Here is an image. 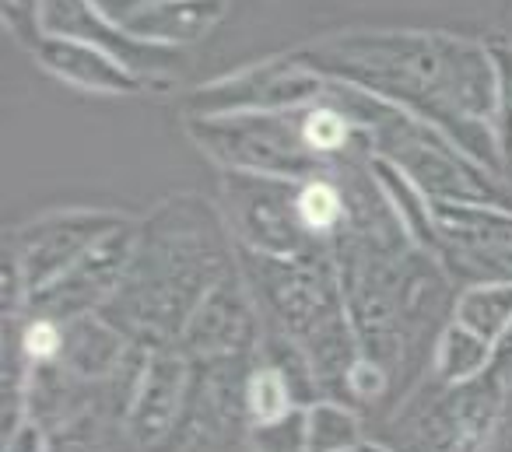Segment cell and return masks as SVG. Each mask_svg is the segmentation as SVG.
<instances>
[{"instance_id":"obj_8","label":"cell","mask_w":512,"mask_h":452,"mask_svg":"<svg viewBox=\"0 0 512 452\" xmlns=\"http://www.w3.org/2000/svg\"><path fill=\"white\" fill-rule=\"evenodd\" d=\"M134 246H137V225L127 221L123 228L109 232L102 242H95L60 277H53L39 291H32L29 305H25V316L71 323V319L102 312L113 302L116 291H120L123 277H127V267L134 260Z\"/></svg>"},{"instance_id":"obj_1","label":"cell","mask_w":512,"mask_h":452,"mask_svg":"<svg viewBox=\"0 0 512 452\" xmlns=\"http://www.w3.org/2000/svg\"><path fill=\"white\" fill-rule=\"evenodd\" d=\"M225 274L218 214L197 197L172 200L137 228L127 277L99 316L148 351L179 347L193 309Z\"/></svg>"},{"instance_id":"obj_22","label":"cell","mask_w":512,"mask_h":452,"mask_svg":"<svg viewBox=\"0 0 512 452\" xmlns=\"http://www.w3.org/2000/svg\"><path fill=\"white\" fill-rule=\"evenodd\" d=\"M242 400H246L249 424L278 421V417L306 407V396L299 393L295 379L281 365H274V361H256V365H249Z\"/></svg>"},{"instance_id":"obj_26","label":"cell","mask_w":512,"mask_h":452,"mask_svg":"<svg viewBox=\"0 0 512 452\" xmlns=\"http://www.w3.org/2000/svg\"><path fill=\"white\" fill-rule=\"evenodd\" d=\"M491 67H495V130L498 151L505 162H512V43H488Z\"/></svg>"},{"instance_id":"obj_23","label":"cell","mask_w":512,"mask_h":452,"mask_svg":"<svg viewBox=\"0 0 512 452\" xmlns=\"http://www.w3.org/2000/svg\"><path fill=\"white\" fill-rule=\"evenodd\" d=\"M309 452H355L369 438L362 435V414L355 403L320 396L306 407Z\"/></svg>"},{"instance_id":"obj_30","label":"cell","mask_w":512,"mask_h":452,"mask_svg":"<svg viewBox=\"0 0 512 452\" xmlns=\"http://www.w3.org/2000/svg\"><path fill=\"white\" fill-rule=\"evenodd\" d=\"M495 452H512V379H509V386H505L502 431H498V449Z\"/></svg>"},{"instance_id":"obj_10","label":"cell","mask_w":512,"mask_h":452,"mask_svg":"<svg viewBox=\"0 0 512 452\" xmlns=\"http://www.w3.org/2000/svg\"><path fill=\"white\" fill-rule=\"evenodd\" d=\"M127 214L116 211H53L46 218H36L8 235V253L15 256L18 270L25 277V288L39 291L53 277L64 274L71 263H78L95 242H102L109 232L127 225Z\"/></svg>"},{"instance_id":"obj_7","label":"cell","mask_w":512,"mask_h":452,"mask_svg":"<svg viewBox=\"0 0 512 452\" xmlns=\"http://www.w3.org/2000/svg\"><path fill=\"white\" fill-rule=\"evenodd\" d=\"M435 263L470 284L512 281V211L505 204H432Z\"/></svg>"},{"instance_id":"obj_27","label":"cell","mask_w":512,"mask_h":452,"mask_svg":"<svg viewBox=\"0 0 512 452\" xmlns=\"http://www.w3.org/2000/svg\"><path fill=\"white\" fill-rule=\"evenodd\" d=\"M393 386V375L386 372L379 361L365 358V354H358L355 365L348 368V375H344V389H341V400L348 396V400H355L358 407H369V403H379L386 393H390Z\"/></svg>"},{"instance_id":"obj_19","label":"cell","mask_w":512,"mask_h":452,"mask_svg":"<svg viewBox=\"0 0 512 452\" xmlns=\"http://www.w3.org/2000/svg\"><path fill=\"white\" fill-rule=\"evenodd\" d=\"M495 358H498V347H491L488 340H481L467 326L449 319L442 326L439 340H435V354H432L435 382L439 386H467V382H477L488 372H495Z\"/></svg>"},{"instance_id":"obj_13","label":"cell","mask_w":512,"mask_h":452,"mask_svg":"<svg viewBox=\"0 0 512 452\" xmlns=\"http://www.w3.org/2000/svg\"><path fill=\"white\" fill-rule=\"evenodd\" d=\"M193 389V361L179 347L151 351L127 407V428L141 452H169L183 428Z\"/></svg>"},{"instance_id":"obj_31","label":"cell","mask_w":512,"mask_h":452,"mask_svg":"<svg viewBox=\"0 0 512 452\" xmlns=\"http://www.w3.org/2000/svg\"><path fill=\"white\" fill-rule=\"evenodd\" d=\"M355 452H393V449H386V445H379V442H362Z\"/></svg>"},{"instance_id":"obj_3","label":"cell","mask_w":512,"mask_h":452,"mask_svg":"<svg viewBox=\"0 0 512 452\" xmlns=\"http://www.w3.org/2000/svg\"><path fill=\"white\" fill-rule=\"evenodd\" d=\"M334 246L299 260L242 253V274L264 298L281 337L309 361L316 386L341 400L344 375L358 358V337L344 302Z\"/></svg>"},{"instance_id":"obj_24","label":"cell","mask_w":512,"mask_h":452,"mask_svg":"<svg viewBox=\"0 0 512 452\" xmlns=\"http://www.w3.org/2000/svg\"><path fill=\"white\" fill-rule=\"evenodd\" d=\"M299 218L316 242L334 246V239L344 232L351 218L348 193L327 176L306 179V183H299Z\"/></svg>"},{"instance_id":"obj_20","label":"cell","mask_w":512,"mask_h":452,"mask_svg":"<svg viewBox=\"0 0 512 452\" xmlns=\"http://www.w3.org/2000/svg\"><path fill=\"white\" fill-rule=\"evenodd\" d=\"M43 435L50 452H141L127 428V417L116 410H88Z\"/></svg>"},{"instance_id":"obj_17","label":"cell","mask_w":512,"mask_h":452,"mask_svg":"<svg viewBox=\"0 0 512 452\" xmlns=\"http://www.w3.org/2000/svg\"><path fill=\"white\" fill-rule=\"evenodd\" d=\"M221 15H225V0H148L123 22V29L141 43L179 50L204 39Z\"/></svg>"},{"instance_id":"obj_28","label":"cell","mask_w":512,"mask_h":452,"mask_svg":"<svg viewBox=\"0 0 512 452\" xmlns=\"http://www.w3.org/2000/svg\"><path fill=\"white\" fill-rule=\"evenodd\" d=\"M0 11H4V25H8V32L25 46V50H36V46L46 39L43 0H4Z\"/></svg>"},{"instance_id":"obj_11","label":"cell","mask_w":512,"mask_h":452,"mask_svg":"<svg viewBox=\"0 0 512 452\" xmlns=\"http://www.w3.org/2000/svg\"><path fill=\"white\" fill-rule=\"evenodd\" d=\"M246 372V358L193 361L190 407L169 452H225L235 438H246Z\"/></svg>"},{"instance_id":"obj_21","label":"cell","mask_w":512,"mask_h":452,"mask_svg":"<svg viewBox=\"0 0 512 452\" xmlns=\"http://www.w3.org/2000/svg\"><path fill=\"white\" fill-rule=\"evenodd\" d=\"M453 323L467 326L491 347H502L512 337V281L463 288L453 302Z\"/></svg>"},{"instance_id":"obj_9","label":"cell","mask_w":512,"mask_h":452,"mask_svg":"<svg viewBox=\"0 0 512 452\" xmlns=\"http://www.w3.org/2000/svg\"><path fill=\"white\" fill-rule=\"evenodd\" d=\"M330 95V78L309 71L299 60H274L253 71L232 74L218 85H204L186 99L190 116H235V113H288L313 106Z\"/></svg>"},{"instance_id":"obj_16","label":"cell","mask_w":512,"mask_h":452,"mask_svg":"<svg viewBox=\"0 0 512 452\" xmlns=\"http://www.w3.org/2000/svg\"><path fill=\"white\" fill-rule=\"evenodd\" d=\"M32 57L39 60V67L46 74H53L64 85L81 88V92H92V95H137L148 85L123 60H116L113 53L99 50L92 43H78V39L46 36L32 50Z\"/></svg>"},{"instance_id":"obj_6","label":"cell","mask_w":512,"mask_h":452,"mask_svg":"<svg viewBox=\"0 0 512 452\" xmlns=\"http://www.w3.org/2000/svg\"><path fill=\"white\" fill-rule=\"evenodd\" d=\"M221 218L242 246V253L299 260V256L330 249L316 242L299 218V183L253 172L221 176Z\"/></svg>"},{"instance_id":"obj_15","label":"cell","mask_w":512,"mask_h":452,"mask_svg":"<svg viewBox=\"0 0 512 452\" xmlns=\"http://www.w3.org/2000/svg\"><path fill=\"white\" fill-rule=\"evenodd\" d=\"M43 25H46V36L78 39V43H92L99 50L113 53L116 60H123L144 81L158 78L162 71H172L179 60V50L141 43L123 25L109 22L95 8V0H43Z\"/></svg>"},{"instance_id":"obj_12","label":"cell","mask_w":512,"mask_h":452,"mask_svg":"<svg viewBox=\"0 0 512 452\" xmlns=\"http://www.w3.org/2000/svg\"><path fill=\"white\" fill-rule=\"evenodd\" d=\"M505 382L498 372L467 386H439L418 414V435L428 452H495L502 431Z\"/></svg>"},{"instance_id":"obj_14","label":"cell","mask_w":512,"mask_h":452,"mask_svg":"<svg viewBox=\"0 0 512 452\" xmlns=\"http://www.w3.org/2000/svg\"><path fill=\"white\" fill-rule=\"evenodd\" d=\"M256 337H260V323H256L253 302L242 288V270L239 274L232 270L200 298L183 337H179V351L190 361L249 358Z\"/></svg>"},{"instance_id":"obj_18","label":"cell","mask_w":512,"mask_h":452,"mask_svg":"<svg viewBox=\"0 0 512 452\" xmlns=\"http://www.w3.org/2000/svg\"><path fill=\"white\" fill-rule=\"evenodd\" d=\"M369 169H372L369 176L376 179L379 193H383L386 204H390L393 218L400 221V232H404L418 249H425V253H435L432 200H428L425 193H421L418 186H414L411 179H407L404 172L397 169V165L386 162V158L372 155L369 158Z\"/></svg>"},{"instance_id":"obj_5","label":"cell","mask_w":512,"mask_h":452,"mask_svg":"<svg viewBox=\"0 0 512 452\" xmlns=\"http://www.w3.org/2000/svg\"><path fill=\"white\" fill-rule=\"evenodd\" d=\"M372 137L376 155L397 165L432 204H505L495 172L474 162L432 123L390 106Z\"/></svg>"},{"instance_id":"obj_29","label":"cell","mask_w":512,"mask_h":452,"mask_svg":"<svg viewBox=\"0 0 512 452\" xmlns=\"http://www.w3.org/2000/svg\"><path fill=\"white\" fill-rule=\"evenodd\" d=\"M4 452H50L46 449V435H43V428L39 424H25L22 431H18L11 442H4Z\"/></svg>"},{"instance_id":"obj_2","label":"cell","mask_w":512,"mask_h":452,"mask_svg":"<svg viewBox=\"0 0 512 452\" xmlns=\"http://www.w3.org/2000/svg\"><path fill=\"white\" fill-rule=\"evenodd\" d=\"M453 39L446 32H351L295 53L323 78L369 92L432 123L484 169H502L495 130L467 123L453 106Z\"/></svg>"},{"instance_id":"obj_25","label":"cell","mask_w":512,"mask_h":452,"mask_svg":"<svg viewBox=\"0 0 512 452\" xmlns=\"http://www.w3.org/2000/svg\"><path fill=\"white\" fill-rule=\"evenodd\" d=\"M246 449L249 452H309L306 435V407L278 417L267 424H249L246 428Z\"/></svg>"},{"instance_id":"obj_4","label":"cell","mask_w":512,"mask_h":452,"mask_svg":"<svg viewBox=\"0 0 512 452\" xmlns=\"http://www.w3.org/2000/svg\"><path fill=\"white\" fill-rule=\"evenodd\" d=\"M186 134L225 172H253L306 183L327 176L330 165L306 148L302 109L288 113H235V116H190Z\"/></svg>"}]
</instances>
